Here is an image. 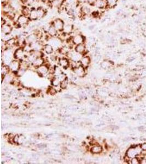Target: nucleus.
I'll use <instances>...</instances> for the list:
<instances>
[{"label": "nucleus", "mask_w": 146, "mask_h": 164, "mask_svg": "<svg viewBox=\"0 0 146 164\" xmlns=\"http://www.w3.org/2000/svg\"><path fill=\"white\" fill-rule=\"evenodd\" d=\"M30 21L31 20L29 17L24 16L22 14H20L17 19L15 24L17 26H26Z\"/></svg>", "instance_id": "f03ea898"}, {"label": "nucleus", "mask_w": 146, "mask_h": 164, "mask_svg": "<svg viewBox=\"0 0 146 164\" xmlns=\"http://www.w3.org/2000/svg\"><path fill=\"white\" fill-rule=\"evenodd\" d=\"M141 147L143 150H146V144H143Z\"/></svg>", "instance_id": "72a5a7b5"}, {"label": "nucleus", "mask_w": 146, "mask_h": 164, "mask_svg": "<svg viewBox=\"0 0 146 164\" xmlns=\"http://www.w3.org/2000/svg\"><path fill=\"white\" fill-rule=\"evenodd\" d=\"M131 162V163L137 164V163H139V161L138 158H137V157H133V158H132Z\"/></svg>", "instance_id": "2f4dec72"}, {"label": "nucleus", "mask_w": 146, "mask_h": 164, "mask_svg": "<svg viewBox=\"0 0 146 164\" xmlns=\"http://www.w3.org/2000/svg\"><path fill=\"white\" fill-rule=\"evenodd\" d=\"M37 12L38 14V17H39V19H41L43 18L47 14V10L45 8H44L43 7H38L37 8Z\"/></svg>", "instance_id": "f3484780"}, {"label": "nucleus", "mask_w": 146, "mask_h": 164, "mask_svg": "<svg viewBox=\"0 0 146 164\" xmlns=\"http://www.w3.org/2000/svg\"><path fill=\"white\" fill-rule=\"evenodd\" d=\"M73 70L74 73L78 77H83L85 74V67L81 65L74 68Z\"/></svg>", "instance_id": "9d476101"}, {"label": "nucleus", "mask_w": 146, "mask_h": 164, "mask_svg": "<svg viewBox=\"0 0 146 164\" xmlns=\"http://www.w3.org/2000/svg\"><path fill=\"white\" fill-rule=\"evenodd\" d=\"M68 80L67 78H66L65 79L61 81L60 84L61 89H66L68 85Z\"/></svg>", "instance_id": "cd10ccee"}, {"label": "nucleus", "mask_w": 146, "mask_h": 164, "mask_svg": "<svg viewBox=\"0 0 146 164\" xmlns=\"http://www.w3.org/2000/svg\"><path fill=\"white\" fill-rule=\"evenodd\" d=\"M110 65V62L108 61H104L102 63V66L104 67H108Z\"/></svg>", "instance_id": "c756f323"}, {"label": "nucleus", "mask_w": 146, "mask_h": 164, "mask_svg": "<svg viewBox=\"0 0 146 164\" xmlns=\"http://www.w3.org/2000/svg\"><path fill=\"white\" fill-rule=\"evenodd\" d=\"M80 12L82 14V16H85L88 15L91 13V9L89 7H88V6L83 5L80 8Z\"/></svg>", "instance_id": "a211bd4d"}, {"label": "nucleus", "mask_w": 146, "mask_h": 164, "mask_svg": "<svg viewBox=\"0 0 146 164\" xmlns=\"http://www.w3.org/2000/svg\"><path fill=\"white\" fill-rule=\"evenodd\" d=\"M46 32L51 38H54L57 37L59 33L58 31L56 30V29L54 27L52 23H50L49 24Z\"/></svg>", "instance_id": "423d86ee"}, {"label": "nucleus", "mask_w": 146, "mask_h": 164, "mask_svg": "<svg viewBox=\"0 0 146 164\" xmlns=\"http://www.w3.org/2000/svg\"><path fill=\"white\" fill-rule=\"evenodd\" d=\"M69 64H70L69 61L66 58H61L59 60V64L62 67L66 68L69 66Z\"/></svg>", "instance_id": "4be33fe9"}, {"label": "nucleus", "mask_w": 146, "mask_h": 164, "mask_svg": "<svg viewBox=\"0 0 146 164\" xmlns=\"http://www.w3.org/2000/svg\"><path fill=\"white\" fill-rule=\"evenodd\" d=\"M10 68L8 66L3 65L1 67V74H2V80L3 79V77H4L5 75H7L9 72Z\"/></svg>", "instance_id": "393cba45"}, {"label": "nucleus", "mask_w": 146, "mask_h": 164, "mask_svg": "<svg viewBox=\"0 0 146 164\" xmlns=\"http://www.w3.org/2000/svg\"><path fill=\"white\" fill-rule=\"evenodd\" d=\"M31 12V8H30L27 6H23V7L20 10L21 14L24 16L29 17Z\"/></svg>", "instance_id": "5701e85b"}, {"label": "nucleus", "mask_w": 146, "mask_h": 164, "mask_svg": "<svg viewBox=\"0 0 146 164\" xmlns=\"http://www.w3.org/2000/svg\"><path fill=\"white\" fill-rule=\"evenodd\" d=\"M61 81L57 77H54L52 80V84L54 86H58L60 84Z\"/></svg>", "instance_id": "bb28decb"}, {"label": "nucleus", "mask_w": 146, "mask_h": 164, "mask_svg": "<svg viewBox=\"0 0 146 164\" xmlns=\"http://www.w3.org/2000/svg\"><path fill=\"white\" fill-rule=\"evenodd\" d=\"M29 18L31 21H36L39 19V17H38L37 12V8H31V12Z\"/></svg>", "instance_id": "2eb2a0df"}, {"label": "nucleus", "mask_w": 146, "mask_h": 164, "mask_svg": "<svg viewBox=\"0 0 146 164\" xmlns=\"http://www.w3.org/2000/svg\"><path fill=\"white\" fill-rule=\"evenodd\" d=\"M51 23L59 33L62 32L65 24L62 19L60 18H56Z\"/></svg>", "instance_id": "f257e3e1"}, {"label": "nucleus", "mask_w": 146, "mask_h": 164, "mask_svg": "<svg viewBox=\"0 0 146 164\" xmlns=\"http://www.w3.org/2000/svg\"><path fill=\"white\" fill-rule=\"evenodd\" d=\"M140 1H144V0H140Z\"/></svg>", "instance_id": "e433bc0d"}, {"label": "nucleus", "mask_w": 146, "mask_h": 164, "mask_svg": "<svg viewBox=\"0 0 146 164\" xmlns=\"http://www.w3.org/2000/svg\"><path fill=\"white\" fill-rule=\"evenodd\" d=\"M25 50L23 48V47H20L19 48H17L13 54V57L16 59L18 60H23V59L25 57Z\"/></svg>", "instance_id": "20e7f679"}, {"label": "nucleus", "mask_w": 146, "mask_h": 164, "mask_svg": "<svg viewBox=\"0 0 146 164\" xmlns=\"http://www.w3.org/2000/svg\"><path fill=\"white\" fill-rule=\"evenodd\" d=\"M94 6L95 7L99 9H104L107 8L106 0H96Z\"/></svg>", "instance_id": "9b49d317"}, {"label": "nucleus", "mask_w": 146, "mask_h": 164, "mask_svg": "<svg viewBox=\"0 0 146 164\" xmlns=\"http://www.w3.org/2000/svg\"><path fill=\"white\" fill-rule=\"evenodd\" d=\"M118 0H106L107 8H112L115 7L118 3Z\"/></svg>", "instance_id": "a878e982"}, {"label": "nucleus", "mask_w": 146, "mask_h": 164, "mask_svg": "<svg viewBox=\"0 0 146 164\" xmlns=\"http://www.w3.org/2000/svg\"><path fill=\"white\" fill-rule=\"evenodd\" d=\"M39 39V36H38V35L36 33L34 32V33L29 35L26 37L25 40H26V43L28 44V45H30V44H32L34 42L38 41Z\"/></svg>", "instance_id": "0eeeda50"}, {"label": "nucleus", "mask_w": 146, "mask_h": 164, "mask_svg": "<svg viewBox=\"0 0 146 164\" xmlns=\"http://www.w3.org/2000/svg\"><path fill=\"white\" fill-rule=\"evenodd\" d=\"M102 151V147L97 144L93 146L90 149V152L93 154H99Z\"/></svg>", "instance_id": "b1692460"}, {"label": "nucleus", "mask_w": 146, "mask_h": 164, "mask_svg": "<svg viewBox=\"0 0 146 164\" xmlns=\"http://www.w3.org/2000/svg\"><path fill=\"white\" fill-rule=\"evenodd\" d=\"M74 51H75L77 53H78L79 54H83L85 53L86 51V47L84 43L80 44V45H78L77 46H75L74 47Z\"/></svg>", "instance_id": "dca6fc26"}, {"label": "nucleus", "mask_w": 146, "mask_h": 164, "mask_svg": "<svg viewBox=\"0 0 146 164\" xmlns=\"http://www.w3.org/2000/svg\"><path fill=\"white\" fill-rule=\"evenodd\" d=\"M49 67L46 64H43V65L37 68V71L39 74L45 75L49 72Z\"/></svg>", "instance_id": "f8f14e48"}, {"label": "nucleus", "mask_w": 146, "mask_h": 164, "mask_svg": "<svg viewBox=\"0 0 146 164\" xmlns=\"http://www.w3.org/2000/svg\"><path fill=\"white\" fill-rule=\"evenodd\" d=\"M40 2H41L42 3H47L49 0H39Z\"/></svg>", "instance_id": "c9c22d12"}, {"label": "nucleus", "mask_w": 146, "mask_h": 164, "mask_svg": "<svg viewBox=\"0 0 146 164\" xmlns=\"http://www.w3.org/2000/svg\"><path fill=\"white\" fill-rule=\"evenodd\" d=\"M43 50V51L47 54L51 55L53 54L54 52V48L51 45H50V44H46V45H44Z\"/></svg>", "instance_id": "412c9836"}, {"label": "nucleus", "mask_w": 146, "mask_h": 164, "mask_svg": "<svg viewBox=\"0 0 146 164\" xmlns=\"http://www.w3.org/2000/svg\"><path fill=\"white\" fill-rule=\"evenodd\" d=\"M80 63L81 65L83 66L84 67H86L90 63V57L86 55H83V56L82 57L80 61Z\"/></svg>", "instance_id": "aec40b11"}, {"label": "nucleus", "mask_w": 146, "mask_h": 164, "mask_svg": "<svg viewBox=\"0 0 146 164\" xmlns=\"http://www.w3.org/2000/svg\"><path fill=\"white\" fill-rule=\"evenodd\" d=\"M48 93L50 95H53L56 93V90L54 88H50L48 89Z\"/></svg>", "instance_id": "c85d7f7f"}, {"label": "nucleus", "mask_w": 146, "mask_h": 164, "mask_svg": "<svg viewBox=\"0 0 146 164\" xmlns=\"http://www.w3.org/2000/svg\"><path fill=\"white\" fill-rule=\"evenodd\" d=\"M19 138L20 137L18 135L14 136L13 137V142L14 143H18L19 141Z\"/></svg>", "instance_id": "7c9ffc66"}, {"label": "nucleus", "mask_w": 146, "mask_h": 164, "mask_svg": "<svg viewBox=\"0 0 146 164\" xmlns=\"http://www.w3.org/2000/svg\"><path fill=\"white\" fill-rule=\"evenodd\" d=\"M7 2H8V0H1L2 4H5V3H7Z\"/></svg>", "instance_id": "f704fd0d"}, {"label": "nucleus", "mask_w": 146, "mask_h": 164, "mask_svg": "<svg viewBox=\"0 0 146 164\" xmlns=\"http://www.w3.org/2000/svg\"><path fill=\"white\" fill-rule=\"evenodd\" d=\"M74 26L72 24L70 23H66L65 24L62 33H63L66 35H69L73 33V32L74 30Z\"/></svg>", "instance_id": "6e6552de"}, {"label": "nucleus", "mask_w": 146, "mask_h": 164, "mask_svg": "<svg viewBox=\"0 0 146 164\" xmlns=\"http://www.w3.org/2000/svg\"><path fill=\"white\" fill-rule=\"evenodd\" d=\"M13 30V28L11 25L8 23L3 25H1V31L2 34L4 35H9L11 34Z\"/></svg>", "instance_id": "1a4fd4ad"}, {"label": "nucleus", "mask_w": 146, "mask_h": 164, "mask_svg": "<svg viewBox=\"0 0 146 164\" xmlns=\"http://www.w3.org/2000/svg\"><path fill=\"white\" fill-rule=\"evenodd\" d=\"M44 63H45V60H44V59L43 57H40L37 58L32 64H33L34 67L37 68L44 64Z\"/></svg>", "instance_id": "6ab92c4d"}, {"label": "nucleus", "mask_w": 146, "mask_h": 164, "mask_svg": "<svg viewBox=\"0 0 146 164\" xmlns=\"http://www.w3.org/2000/svg\"><path fill=\"white\" fill-rule=\"evenodd\" d=\"M95 1H96V0H86V3L89 5L94 6Z\"/></svg>", "instance_id": "473e14b6"}, {"label": "nucleus", "mask_w": 146, "mask_h": 164, "mask_svg": "<svg viewBox=\"0 0 146 164\" xmlns=\"http://www.w3.org/2000/svg\"><path fill=\"white\" fill-rule=\"evenodd\" d=\"M20 66V63L17 60H14L10 62L9 65L10 70H12L14 72H18V71L19 70Z\"/></svg>", "instance_id": "4468645a"}, {"label": "nucleus", "mask_w": 146, "mask_h": 164, "mask_svg": "<svg viewBox=\"0 0 146 164\" xmlns=\"http://www.w3.org/2000/svg\"><path fill=\"white\" fill-rule=\"evenodd\" d=\"M8 3L10 5L12 8L17 12L18 10H21L23 7V6H21L17 0H10V1H8Z\"/></svg>", "instance_id": "ddd939ff"}, {"label": "nucleus", "mask_w": 146, "mask_h": 164, "mask_svg": "<svg viewBox=\"0 0 146 164\" xmlns=\"http://www.w3.org/2000/svg\"><path fill=\"white\" fill-rule=\"evenodd\" d=\"M141 148H138V147L130 148L127 152V156H128L129 158H133V157H136V156L141 153Z\"/></svg>", "instance_id": "39448f33"}, {"label": "nucleus", "mask_w": 146, "mask_h": 164, "mask_svg": "<svg viewBox=\"0 0 146 164\" xmlns=\"http://www.w3.org/2000/svg\"><path fill=\"white\" fill-rule=\"evenodd\" d=\"M71 41L74 46H77L80 44L84 43L85 39V37L80 34L73 35L71 37Z\"/></svg>", "instance_id": "7ed1b4c3"}]
</instances>
